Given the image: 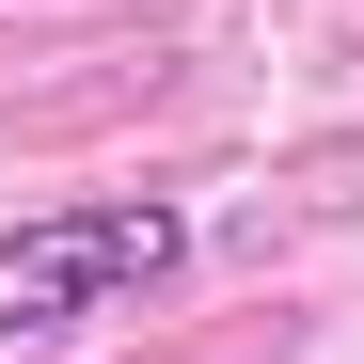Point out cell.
Instances as JSON below:
<instances>
[{
    "instance_id": "6da1fadb",
    "label": "cell",
    "mask_w": 364,
    "mask_h": 364,
    "mask_svg": "<svg viewBox=\"0 0 364 364\" xmlns=\"http://www.w3.org/2000/svg\"><path fill=\"white\" fill-rule=\"evenodd\" d=\"M174 254H191V222H174L159 191L16 222V237H0V348H32V333H80V317H111V301H127V285H159Z\"/></svg>"
}]
</instances>
